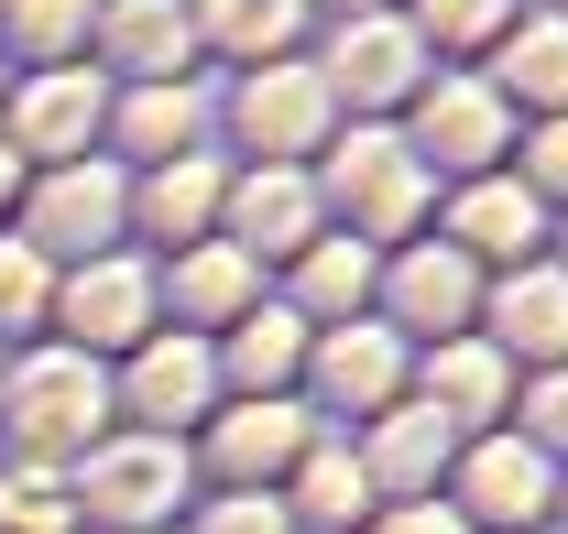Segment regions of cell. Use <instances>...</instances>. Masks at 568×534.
Instances as JSON below:
<instances>
[{
    "mask_svg": "<svg viewBox=\"0 0 568 534\" xmlns=\"http://www.w3.org/2000/svg\"><path fill=\"white\" fill-rule=\"evenodd\" d=\"M88 425H99V382L67 371V360H44V371L22 382V437H33V448H77Z\"/></svg>",
    "mask_w": 568,
    "mask_h": 534,
    "instance_id": "cell-1",
    "label": "cell"
},
{
    "mask_svg": "<svg viewBox=\"0 0 568 534\" xmlns=\"http://www.w3.org/2000/svg\"><path fill=\"white\" fill-rule=\"evenodd\" d=\"M241 121H252V142L263 153H295V142L317 132V76H252V99H241Z\"/></svg>",
    "mask_w": 568,
    "mask_h": 534,
    "instance_id": "cell-2",
    "label": "cell"
},
{
    "mask_svg": "<svg viewBox=\"0 0 568 534\" xmlns=\"http://www.w3.org/2000/svg\"><path fill=\"white\" fill-rule=\"evenodd\" d=\"M164 502H175V459H164V448H121V459H99V513L153 524Z\"/></svg>",
    "mask_w": 568,
    "mask_h": 534,
    "instance_id": "cell-3",
    "label": "cell"
},
{
    "mask_svg": "<svg viewBox=\"0 0 568 534\" xmlns=\"http://www.w3.org/2000/svg\"><path fill=\"white\" fill-rule=\"evenodd\" d=\"M67 317H77V338H142V273H77V295H67Z\"/></svg>",
    "mask_w": 568,
    "mask_h": 534,
    "instance_id": "cell-4",
    "label": "cell"
},
{
    "mask_svg": "<svg viewBox=\"0 0 568 534\" xmlns=\"http://www.w3.org/2000/svg\"><path fill=\"white\" fill-rule=\"evenodd\" d=\"M493 142H503V121H493V99H481V88H437V99H426V153L481 164Z\"/></svg>",
    "mask_w": 568,
    "mask_h": 534,
    "instance_id": "cell-5",
    "label": "cell"
},
{
    "mask_svg": "<svg viewBox=\"0 0 568 534\" xmlns=\"http://www.w3.org/2000/svg\"><path fill=\"white\" fill-rule=\"evenodd\" d=\"M470 502H481L493 524H536V513H547V469L514 459V448H493V459L470 469Z\"/></svg>",
    "mask_w": 568,
    "mask_h": 534,
    "instance_id": "cell-6",
    "label": "cell"
},
{
    "mask_svg": "<svg viewBox=\"0 0 568 534\" xmlns=\"http://www.w3.org/2000/svg\"><path fill=\"white\" fill-rule=\"evenodd\" d=\"M503 338L536 349V360H558L568 349V284H514V295H503Z\"/></svg>",
    "mask_w": 568,
    "mask_h": 534,
    "instance_id": "cell-7",
    "label": "cell"
},
{
    "mask_svg": "<svg viewBox=\"0 0 568 534\" xmlns=\"http://www.w3.org/2000/svg\"><path fill=\"white\" fill-rule=\"evenodd\" d=\"M405 55H416V44H405L394 22H361L351 44H339V76H351L361 99H394V88H405Z\"/></svg>",
    "mask_w": 568,
    "mask_h": 534,
    "instance_id": "cell-8",
    "label": "cell"
},
{
    "mask_svg": "<svg viewBox=\"0 0 568 534\" xmlns=\"http://www.w3.org/2000/svg\"><path fill=\"white\" fill-rule=\"evenodd\" d=\"M361 207H372V229H394V218L416 207V164H405L394 142H361Z\"/></svg>",
    "mask_w": 568,
    "mask_h": 534,
    "instance_id": "cell-9",
    "label": "cell"
},
{
    "mask_svg": "<svg viewBox=\"0 0 568 534\" xmlns=\"http://www.w3.org/2000/svg\"><path fill=\"white\" fill-rule=\"evenodd\" d=\"M77 132H88V88H77V76L33 88V110H22V142H33V153H67Z\"/></svg>",
    "mask_w": 568,
    "mask_h": 534,
    "instance_id": "cell-10",
    "label": "cell"
},
{
    "mask_svg": "<svg viewBox=\"0 0 568 534\" xmlns=\"http://www.w3.org/2000/svg\"><path fill=\"white\" fill-rule=\"evenodd\" d=\"M44 229H55L44 251H77V240H99V229H110V186H99V175H67V186H55V207H44Z\"/></svg>",
    "mask_w": 568,
    "mask_h": 534,
    "instance_id": "cell-11",
    "label": "cell"
},
{
    "mask_svg": "<svg viewBox=\"0 0 568 534\" xmlns=\"http://www.w3.org/2000/svg\"><path fill=\"white\" fill-rule=\"evenodd\" d=\"M241 229H252L263 251H284V240L306 229V197H295L284 175H263V186H241Z\"/></svg>",
    "mask_w": 568,
    "mask_h": 534,
    "instance_id": "cell-12",
    "label": "cell"
},
{
    "mask_svg": "<svg viewBox=\"0 0 568 534\" xmlns=\"http://www.w3.org/2000/svg\"><path fill=\"white\" fill-rule=\"evenodd\" d=\"M197 393H209V360H197V349H153V360H142V403H153V414H186Z\"/></svg>",
    "mask_w": 568,
    "mask_h": 534,
    "instance_id": "cell-13",
    "label": "cell"
},
{
    "mask_svg": "<svg viewBox=\"0 0 568 534\" xmlns=\"http://www.w3.org/2000/svg\"><path fill=\"white\" fill-rule=\"evenodd\" d=\"M110 44H121V55H132V66H164V55H175V44H186V22H175V11H164V0H132V11H121V22H110Z\"/></svg>",
    "mask_w": 568,
    "mask_h": 534,
    "instance_id": "cell-14",
    "label": "cell"
},
{
    "mask_svg": "<svg viewBox=\"0 0 568 534\" xmlns=\"http://www.w3.org/2000/svg\"><path fill=\"white\" fill-rule=\"evenodd\" d=\"M328 382H339L351 403H372L383 382H394V349H383L372 328H361V338H339V349H328Z\"/></svg>",
    "mask_w": 568,
    "mask_h": 534,
    "instance_id": "cell-15",
    "label": "cell"
},
{
    "mask_svg": "<svg viewBox=\"0 0 568 534\" xmlns=\"http://www.w3.org/2000/svg\"><path fill=\"white\" fill-rule=\"evenodd\" d=\"M514 88H525V99H568V33H525V44H514Z\"/></svg>",
    "mask_w": 568,
    "mask_h": 534,
    "instance_id": "cell-16",
    "label": "cell"
},
{
    "mask_svg": "<svg viewBox=\"0 0 568 534\" xmlns=\"http://www.w3.org/2000/svg\"><path fill=\"white\" fill-rule=\"evenodd\" d=\"M274 459H295V414L263 403V414H241V425H230V469H274Z\"/></svg>",
    "mask_w": 568,
    "mask_h": 534,
    "instance_id": "cell-17",
    "label": "cell"
},
{
    "mask_svg": "<svg viewBox=\"0 0 568 534\" xmlns=\"http://www.w3.org/2000/svg\"><path fill=\"white\" fill-rule=\"evenodd\" d=\"M459 229H470V251H525V229H536V218H525L514 197H470Z\"/></svg>",
    "mask_w": 568,
    "mask_h": 534,
    "instance_id": "cell-18",
    "label": "cell"
},
{
    "mask_svg": "<svg viewBox=\"0 0 568 534\" xmlns=\"http://www.w3.org/2000/svg\"><path fill=\"white\" fill-rule=\"evenodd\" d=\"M0 524H11V534H55V524H67L55 480H11V491H0Z\"/></svg>",
    "mask_w": 568,
    "mask_h": 534,
    "instance_id": "cell-19",
    "label": "cell"
},
{
    "mask_svg": "<svg viewBox=\"0 0 568 534\" xmlns=\"http://www.w3.org/2000/svg\"><path fill=\"white\" fill-rule=\"evenodd\" d=\"M284 22H295V0H219V33L230 44H284Z\"/></svg>",
    "mask_w": 568,
    "mask_h": 534,
    "instance_id": "cell-20",
    "label": "cell"
},
{
    "mask_svg": "<svg viewBox=\"0 0 568 534\" xmlns=\"http://www.w3.org/2000/svg\"><path fill=\"white\" fill-rule=\"evenodd\" d=\"M197 207H209V175H197V164H175V175L153 186V218H164V229H197Z\"/></svg>",
    "mask_w": 568,
    "mask_h": 534,
    "instance_id": "cell-21",
    "label": "cell"
},
{
    "mask_svg": "<svg viewBox=\"0 0 568 534\" xmlns=\"http://www.w3.org/2000/svg\"><path fill=\"white\" fill-rule=\"evenodd\" d=\"M306 502H317V513H328V524H351V513H361V469H339V459H317V469H306Z\"/></svg>",
    "mask_w": 568,
    "mask_h": 534,
    "instance_id": "cell-22",
    "label": "cell"
},
{
    "mask_svg": "<svg viewBox=\"0 0 568 534\" xmlns=\"http://www.w3.org/2000/svg\"><path fill=\"white\" fill-rule=\"evenodd\" d=\"M186 306H209V317H219V306H241V263H230V251H209V263L186 273Z\"/></svg>",
    "mask_w": 568,
    "mask_h": 534,
    "instance_id": "cell-23",
    "label": "cell"
},
{
    "mask_svg": "<svg viewBox=\"0 0 568 534\" xmlns=\"http://www.w3.org/2000/svg\"><path fill=\"white\" fill-rule=\"evenodd\" d=\"M405 295H416V317H448V306H459V263H416Z\"/></svg>",
    "mask_w": 568,
    "mask_h": 534,
    "instance_id": "cell-24",
    "label": "cell"
},
{
    "mask_svg": "<svg viewBox=\"0 0 568 534\" xmlns=\"http://www.w3.org/2000/svg\"><path fill=\"white\" fill-rule=\"evenodd\" d=\"M284 360H295V338H284V317H263V328L241 338V371H252V382H263V371H284Z\"/></svg>",
    "mask_w": 568,
    "mask_h": 534,
    "instance_id": "cell-25",
    "label": "cell"
},
{
    "mask_svg": "<svg viewBox=\"0 0 568 534\" xmlns=\"http://www.w3.org/2000/svg\"><path fill=\"white\" fill-rule=\"evenodd\" d=\"M33 295H44L33 263H22V251H0V317H33Z\"/></svg>",
    "mask_w": 568,
    "mask_h": 534,
    "instance_id": "cell-26",
    "label": "cell"
},
{
    "mask_svg": "<svg viewBox=\"0 0 568 534\" xmlns=\"http://www.w3.org/2000/svg\"><path fill=\"white\" fill-rule=\"evenodd\" d=\"M437 11V33H481V22H503V0H426Z\"/></svg>",
    "mask_w": 568,
    "mask_h": 534,
    "instance_id": "cell-27",
    "label": "cell"
},
{
    "mask_svg": "<svg viewBox=\"0 0 568 534\" xmlns=\"http://www.w3.org/2000/svg\"><path fill=\"white\" fill-rule=\"evenodd\" d=\"M426 382H448L459 403H493V360H448V371H426Z\"/></svg>",
    "mask_w": 568,
    "mask_h": 534,
    "instance_id": "cell-28",
    "label": "cell"
},
{
    "mask_svg": "<svg viewBox=\"0 0 568 534\" xmlns=\"http://www.w3.org/2000/svg\"><path fill=\"white\" fill-rule=\"evenodd\" d=\"M317 295H361V251H328L317 263Z\"/></svg>",
    "mask_w": 568,
    "mask_h": 534,
    "instance_id": "cell-29",
    "label": "cell"
},
{
    "mask_svg": "<svg viewBox=\"0 0 568 534\" xmlns=\"http://www.w3.org/2000/svg\"><path fill=\"white\" fill-rule=\"evenodd\" d=\"M536 175H547V186H568V121H558L547 142H536Z\"/></svg>",
    "mask_w": 568,
    "mask_h": 534,
    "instance_id": "cell-30",
    "label": "cell"
},
{
    "mask_svg": "<svg viewBox=\"0 0 568 534\" xmlns=\"http://www.w3.org/2000/svg\"><path fill=\"white\" fill-rule=\"evenodd\" d=\"M219 534H274V513H230V524H219Z\"/></svg>",
    "mask_w": 568,
    "mask_h": 534,
    "instance_id": "cell-31",
    "label": "cell"
},
{
    "mask_svg": "<svg viewBox=\"0 0 568 534\" xmlns=\"http://www.w3.org/2000/svg\"><path fill=\"white\" fill-rule=\"evenodd\" d=\"M547 437H568V382H558V393H547Z\"/></svg>",
    "mask_w": 568,
    "mask_h": 534,
    "instance_id": "cell-32",
    "label": "cell"
},
{
    "mask_svg": "<svg viewBox=\"0 0 568 534\" xmlns=\"http://www.w3.org/2000/svg\"><path fill=\"white\" fill-rule=\"evenodd\" d=\"M394 534H448V524H426V513H405V524H394Z\"/></svg>",
    "mask_w": 568,
    "mask_h": 534,
    "instance_id": "cell-33",
    "label": "cell"
},
{
    "mask_svg": "<svg viewBox=\"0 0 568 534\" xmlns=\"http://www.w3.org/2000/svg\"><path fill=\"white\" fill-rule=\"evenodd\" d=\"M0 197H11V153H0Z\"/></svg>",
    "mask_w": 568,
    "mask_h": 534,
    "instance_id": "cell-34",
    "label": "cell"
}]
</instances>
